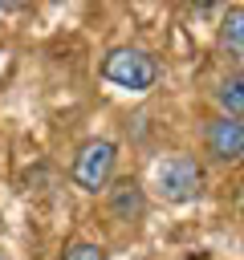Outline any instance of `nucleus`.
Wrapping results in <instances>:
<instances>
[{
    "mask_svg": "<svg viewBox=\"0 0 244 260\" xmlns=\"http://www.w3.org/2000/svg\"><path fill=\"white\" fill-rule=\"evenodd\" d=\"M155 187L167 203H191L203 195V162L195 154H171L155 167Z\"/></svg>",
    "mask_w": 244,
    "mask_h": 260,
    "instance_id": "f257e3e1",
    "label": "nucleus"
},
{
    "mask_svg": "<svg viewBox=\"0 0 244 260\" xmlns=\"http://www.w3.org/2000/svg\"><path fill=\"white\" fill-rule=\"evenodd\" d=\"M102 77H106L110 85H118V89L142 93V89H150V85L159 81V61H155L146 49L122 45V49H114V53L102 61Z\"/></svg>",
    "mask_w": 244,
    "mask_h": 260,
    "instance_id": "f03ea898",
    "label": "nucleus"
},
{
    "mask_svg": "<svg viewBox=\"0 0 244 260\" xmlns=\"http://www.w3.org/2000/svg\"><path fill=\"white\" fill-rule=\"evenodd\" d=\"M114 158H118V150H114L110 138L85 142L77 150V158H73V183L81 191H102L110 183V175H114Z\"/></svg>",
    "mask_w": 244,
    "mask_h": 260,
    "instance_id": "7ed1b4c3",
    "label": "nucleus"
},
{
    "mask_svg": "<svg viewBox=\"0 0 244 260\" xmlns=\"http://www.w3.org/2000/svg\"><path fill=\"white\" fill-rule=\"evenodd\" d=\"M203 142H207V154H211L216 162H236V158H244V122H236V118H216V122L207 126Z\"/></svg>",
    "mask_w": 244,
    "mask_h": 260,
    "instance_id": "20e7f679",
    "label": "nucleus"
},
{
    "mask_svg": "<svg viewBox=\"0 0 244 260\" xmlns=\"http://www.w3.org/2000/svg\"><path fill=\"white\" fill-rule=\"evenodd\" d=\"M110 211H114L118 219H138V215L146 211L142 187H138L134 179H118V183L110 187Z\"/></svg>",
    "mask_w": 244,
    "mask_h": 260,
    "instance_id": "39448f33",
    "label": "nucleus"
},
{
    "mask_svg": "<svg viewBox=\"0 0 244 260\" xmlns=\"http://www.w3.org/2000/svg\"><path fill=\"white\" fill-rule=\"evenodd\" d=\"M220 49H224L236 65H244V4H236V8L224 12V24H220Z\"/></svg>",
    "mask_w": 244,
    "mask_h": 260,
    "instance_id": "423d86ee",
    "label": "nucleus"
},
{
    "mask_svg": "<svg viewBox=\"0 0 244 260\" xmlns=\"http://www.w3.org/2000/svg\"><path fill=\"white\" fill-rule=\"evenodd\" d=\"M216 102H220L224 118L244 122V77H224V81L216 85Z\"/></svg>",
    "mask_w": 244,
    "mask_h": 260,
    "instance_id": "0eeeda50",
    "label": "nucleus"
},
{
    "mask_svg": "<svg viewBox=\"0 0 244 260\" xmlns=\"http://www.w3.org/2000/svg\"><path fill=\"white\" fill-rule=\"evenodd\" d=\"M61 260H106V248L102 244H73Z\"/></svg>",
    "mask_w": 244,
    "mask_h": 260,
    "instance_id": "6e6552de",
    "label": "nucleus"
},
{
    "mask_svg": "<svg viewBox=\"0 0 244 260\" xmlns=\"http://www.w3.org/2000/svg\"><path fill=\"white\" fill-rule=\"evenodd\" d=\"M0 260H8V256H0Z\"/></svg>",
    "mask_w": 244,
    "mask_h": 260,
    "instance_id": "1a4fd4ad",
    "label": "nucleus"
},
{
    "mask_svg": "<svg viewBox=\"0 0 244 260\" xmlns=\"http://www.w3.org/2000/svg\"><path fill=\"white\" fill-rule=\"evenodd\" d=\"M240 215H244V207H240Z\"/></svg>",
    "mask_w": 244,
    "mask_h": 260,
    "instance_id": "9d476101",
    "label": "nucleus"
}]
</instances>
